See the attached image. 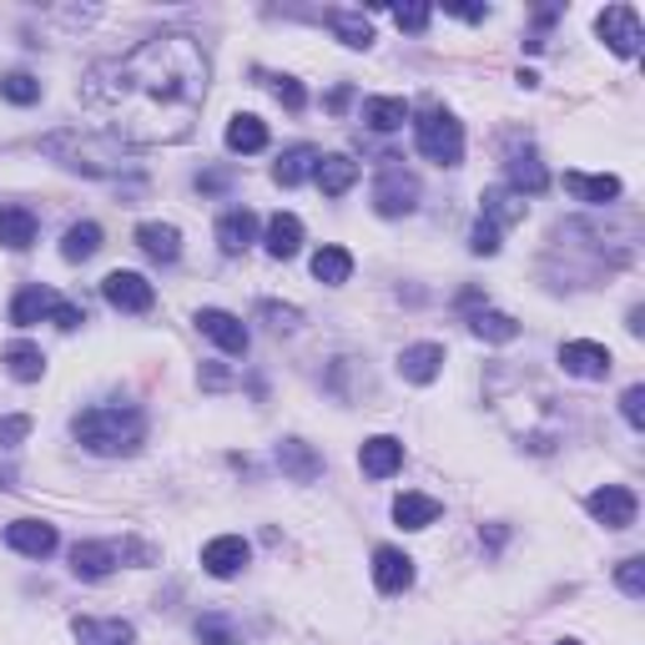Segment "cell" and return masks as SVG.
I'll list each match as a JSON object with an SVG mask.
<instances>
[{
  "mask_svg": "<svg viewBox=\"0 0 645 645\" xmlns=\"http://www.w3.org/2000/svg\"><path fill=\"white\" fill-rule=\"evenodd\" d=\"M565 192L580 202H591V208H605V202L621 198V177H585V172H565Z\"/></svg>",
  "mask_w": 645,
  "mask_h": 645,
  "instance_id": "cell-23",
  "label": "cell"
},
{
  "mask_svg": "<svg viewBox=\"0 0 645 645\" xmlns=\"http://www.w3.org/2000/svg\"><path fill=\"white\" fill-rule=\"evenodd\" d=\"M414 137H419V152L439 167H460L464 162V127L454 121V111L444 107H424L414 121Z\"/></svg>",
  "mask_w": 645,
  "mask_h": 645,
  "instance_id": "cell-4",
  "label": "cell"
},
{
  "mask_svg": "<svg viewBox=\"0 0 645 645\" xmlns=\"http://www.w3.org/2000/svg\"><path fill=\"white\" fill-rule=\"evenodd\" d=\"M615 585H621L631 601H641V595H645V560L641 555L621 560V570H615Z\"/></svg>",
  "mask_w": 645,
  "mask_h": 645,
  "instance_id": "cell-39",
  "label": "cell"
},
{
  "mask_svg": "<svg viewBox=\"0 0 645 645\" xmlns=\"http://www.w3.org/2000/svg\"><path fill=\"white\" fill-rule=\"evenodd\" d=\"M198 383H202V389H212V394H222V389H232V373H228V369H218V363H202Z\"/></svg>",
  "mask_w": 645,
  "mask_h": 645,
  "instance_id": "cell-47",
  "label": "cell"
},
{
  "mask_svg": "<svg viewBox=\"0 0 645 645\" xmlns=\"http://www.w3.org/2000/svg\"><path fill=\"white\" fill-rule=\"evenodd\" d=\"M545 187H550V172L535 162V157L530 152L510 157V192H520V198L530 192V198H535V192H545Z\"/></svg>",
  "mask_w": 645,
  "mask_h": 645,
  "instance_id": "cell-31",
  "label": "cell"
},
{
  "mask_svg": "<svg viewBox=\"0 0 645 645\" xmlns=\"http://www.w3.org/2000/svg\"><path fill=\"white\" fill-rule=\"evenodd\" d=\"M51 323H56V329H67V333H77L81 323H87V313H81L77 303H67V298H56V308H51Z\"/></svg>",
  "mask_w": 645,
  "mask_h": 645,
  "instance_id": "cell-43",
  "label": "cell"
},
{
  "mask_svg": "<svg viewBox=\"0 0 645 645\" xmlns=\"http://www.w3.org/2000/svg\"><path fill=\"white\" fill-rule=\"evenodd\" d=\"M278 464H283V474L293 484H313L323 474V454L313 444H303V439H283L278 444Z\"/></svg>",
  "mask_w": 645,
  "mask_h": 645,
  "instance_id": "cell-16",
  "label": "cell"
},
{
  "mask_svg": "<svg viewBox=\"0 0 645 645\" xmlns=\"http://www.w3.org/2000/svg\"><path fill=\"white\" fill-rule=\"evenodd\" d=\"M252 242H258V218H252L248 208H232L218 218V248L228 252V258H238V252H248Z\"/></svg>",
  "mask_w": 645,
  "mask_h": 645,
  "instance_id": "cell-17",
  "label": "cell"
},
{
  "mask_svg": "<svg viewBox=\"0 0 645 645\" xmlns=\"http://www.w3.org/2000/svg\"><path fill=\"white\" fill-rule=\"evenodd\" d=\"M137 248L152 258V263H177L182 258V232L172 222H142L137 228Z\"/></svg>",
  "mask_w": 645,
  "mask_h": 645,
  "instance_id": "cell-19",
  "label": "cell"
},
{
  "mask_svg": "<svg viewBox=\"0 0 645 645\" xmlns=\"http://www.w3.org/2000/svg\"><path fill=\"white\" fill-rule=\"evenodd\" d=\"M41 152L51 162L71 167V172L87 177H121L127 172V147L117 137H91V132H51L41 142Z\"/></svg>",
  "mask_w": 645,
  "mask_h": 645,
  "instance_id": "cell-3",
  "label": "cell"
},
{
  "mask_svg": "<svg viewBox=\"0 0 645 645\" xmlns=\"http://www.w3.org/2000/svg\"><path fill=\"white\" fill-rule=\"evenodd\" d=\"M419 208V177L404 167H383V177L373 182V212L379 218H409Z\"/></svg>",
  "mask_w": 645,
  "mask_h": 645,
  "instance_id": "cell-5",
  "label": "cell"
},
{
  "mask_svg": "<svg viewBox=\"0 0 645 645\" xmlns=\"http://www.w3.org/2000/svg\"><path fill=\"white\" fill-rule=\"evenodd\" d=\"M343 107H349V87H339V91L329 97V111H343Z\"/></svg>",
  "mask_w": 645,
  "mask_h": 645,
  "instance_id": "cell-50",
  "label": "cell"
},
{
  "mask_svg": "<svg viewBox=\"0 0 645 645\" xmlns=\"http://www.w3.org/2000/svg\"><path fill=\"white\" fill-rule=\"evenodd\" d=\"M470 329H474V339H484V343H514L520 339V323H514L510 313H500V308H480V313L470 318Z\"/></svg>",
  "mask_w": 645,
  "mask_h": 645,
  "instance_id": "cell-29",
  "label": "cell"
},
{
  "mask_svg": "<svg viewBox=\"0 0 645 645\" xmlns=\"http://www.w3.org/2000/svg\"><path fill=\"white\" fill-rule=\"evenodd\" d=\"M329 26H333V36H339L343 46H353V51H369V46H373V26L363 21L359 11H329Z\"/></svg>",
  "mask_w": 645,
  "mask_h": 645,
  "instance_id": "cell-35",
  "label": "cell"
},
{
  "mask_svg": "<svg viewBox=\"0 0 645 645\" xmlns=\"http://www.w3.org/2000/svg\"><path fill=\"white\" fill-rule=\"evenodd\" d=\"M470 252H480V258H494L500 252V228H490V222H474V232H470Z\"/></svg>",
  "mask_w": 645,
  "mask_h": 645,
  "instance_id": "cell-42",
  "label": "cell"
},
{
  "mask_svg": "<svg viewBox=\"0 0 645 645\" xmlns=\"http://www.w3.org/2000/svg\"><path fill=\"white\" fill-rule=\"evenodd\" d=\"M313 182L323 187V198H343V192H349V187L359 182V162H353V157H343V152L318 157Z\"/></svg>",
  "mask_w": 645,
  "mask_h": 645,
  "instance_id": "cell-20",
  "label": "cell"
},
{
  "mask_svg": "<svg viewBox=\"0 0 645 645\" xmlns=\"http://www.w3.org/2000/svg\"><path fill=\"white\" fill-rule=\"evenodd\" d=\"M585 510H591L605 530H631L641 504H635V494L625 490V484H605V490H595L591 500H585Z\"/></svg>",
  "mask_w": 645,
  "mask_h": 645,
  "instance_id": "cell-8",
  "label": "cell"
},
{
  "mask_svg": "<svg viewBox=\"0 0 645 645\" xmlns=\"http://www.w3.org/2000/svg\"><path fill=\"white\" fill-rule=\"evenodd\" d=\"M313 278L329 288H343L353 278V258L343 248H318L313 252Z\"/></svg>",
  "mask_w": 645,
  "mask_h": 645,
  "instance_id": "cell-33",
  "label": "cell"
},
{
  "mask_svg": "<svg viewBox=\"0 0 645 645\" xmlns=\"http://www.w3.org/2000/svg\"><path fill=\"white\" fill-rule=\"evenodd\" d=\"M394 520L404 530H429L439 520V500H429V494H399V500H394Z\"/></svg>",
  "mask_w": 645,
  "mask_h": 645,
  "instance_id": "cell-30",
  "label": "cell"
},
{
  "mask_svg": "<svg viewBox=\"0 0 645 645\" xmlns=\"http://www.w3.org/2000/svg\"><path fill=\"white\" fill-rule=\"evenodd\" d=\"M6 545L26 560H46L56 555V525H46V520H16V525H6Z\"/></svg>",
  "mask_w": 645,
  "mask_h": 645,
  "instance_id": "cell-14",
  "label": "cell"
},
{
  "mask_svg": "<svg viewBox=\"0 0 645 645\" xmlns=\"http://www.w3.org/2000/svg\"><path fill=\"white\" fill-rule=\"evenodd\" d=\"M273 91H278V101H283V107H288V111H303V107H308L303 87H298V81H293V77H278V81H273Z\"/></svg>",
  "mask_w": 645,
  "mask_h": 645,
  "instance_id": "cell-46",
  "label": "cell"
},
{
  "mask_svg": "<svg viewBox=\"0 0 645 645\" xmlns=\"http://www.w3.org/2000/svg\"><path fill=\"white\" fill-rule=\"evenodd\" d=\"M198 187H202V192H222V187H228V177H222V172H208V177H198Z\"/></svg>",
  "mask_w": 645,
  "mask_h": 645,
  "instance_id": "cell-49",
  "label": "cell"
},
{
  "mask_svg": "<svg viewBox=\"0 0 645 645\" xmlns=\"http://www.w3.org/2000/svg\"><path fill=\"white\" fill-rule=\"evenodd\" d=\"M77 645H137V631L127 621H91V615H77Z\"/></svg>",
  "mask_w": 645,
  "mask_h": 645,
  "instance_id": "cell-22",
  "label": "cell"
},
{
  "mask_svg": "<svg viewBox=\"0 0 645 645\" xmlns=\"http://www.w3.org/2000/svg\"><path fill=\"white\" fill-rule=\"evenodd\" d=\"M560 645H580V641H560Z\"/></svg>",
  "mask_w": 645,
  "mask_h": 645,
  "instance_id": "cell-51",
  "label": "cell"
},
{
  "mask_svg": "<svg viewBox=\"0 0 645 645\" xmlns=\"http://www.w3.org/2000/svg\"><path fill=\"white\" fill-rule=\"evenodd\" d=\"M525 198L520 192H510V187H490L484 192V212L480 218L490 222V228H514V222H525Z\"/></svg>",
  "mask_w": 645,
  "mask_h": 645,
  "instance_id": "cell-24",
  "label": "cell"
},
{
  "mask_svg": "<svg viewBox=\"0 0 645 645\" xmlns=\"http://www.w3.org/2000/svg\"><path fill=\"white\" fill-rule=\"evenodd\" d=\"M198 329L208 333L212 343H218L222 353H232V359H242L248 353V329H242V318H232V313H222V308H202L198 313Z\"/></svg>",
  "mask_w": 645,
  "mask_h": 645,
  "instance_id": "cell-9",
  "label": "cell"
},
{
  "mask_svg": "<svg viewBox=\"0 0 645 645\" xmlns=\"http://www.w3.org/2000/svg\"><path fill=\"white\" fill-rule=\"evenodd\" d=\"M373 585H379L383 595H404L409 585H414V560L394 545L373 550Z\"/></svg>",
  "mask_w": 645,
  "mask_h": 645,
  "instance_id": "cell-12",
  "label": "cell"
},
{
  "mask_svg": "<svg viewBox=\"0 0 645 645\" xmlns=\"http://www.w3.org/2000/svg\"><path fill=\"white\" fill-rule=\"evenodd\" d=\"M198 641L202 645H238V635H232V625L222 621V615H202V621H198Z\"/></svg>",
  "mask_w": 645,
  "mask_h": 645,
  "instance_id": "cell-40",
  "label": "cell"
},
{
  "mask_svg": "<svg viewBox=\"0 0 645 645\" xmlns=\"http://www.w3.org/2000/svg\"><path fill=\"white\" fill-rule=\"evenodd\" d=\"M263 248L273 252V258H293V252L303 248V222H298L293 212H273L263 228Z\"/></svg>",
  "mask_w": 645,
  "mask_h": 645,
  "instance_id": "cell-25",
  "label": "cell"
},
{
  "mask_svg": "<svg viewBox=\"0 0 645 645\" xmlns=\"http://www.w3.org/2000/svg\"><path fill=\"white\" fill-rule=\"evenodd\" d=\"M263 147H268V127L258 117H232L228 121V152L252 157V152H263Z\"/></svg>",
  "mask_w": 645,
  "mask_h": 645,
  "instance_id": "cell-32",
  "label": "cell"
},
{
  "mask_svg": "<svg viewBox=\"0 0 645 645\" xmlns=\"http://www.w3.org/2000/svg\"><path fill=\"white\" fill-rule=\"evenodd\" d=\"M26 434H31V419H26V414L0 419V449H16V444H21Z\"/></svg>",
  "mask_w": 645,
  "mask_h": 645,
  "instance_id": "cell-45",
  "label": "cell"
},
{
  "mask_svg": "<svg viewBox=\"0 0 645 645\" xmlns=\"http://www.w3.org/2000/svg\"><path fill=\"white\" fill-rule=\"evenodd\" d=\"M248 560H252V550H248V540H242V535H218V540L202 545V570L218 575V580H232Z\"/></svg>",
  "mask_w": 645,
  "mask_h": 645,
  "instance_id": "cell-11",
  "label": "cell"
},
{
  "mask_svg": "<svg viewBox=\"0 0 645 645\" xmlns=\"http://www.w3.org/2000/svg\"><path fill=\"white\" fill-rule=\"evenodd\" d=\"M439 369H444V343H409V349L399 353V373H404L409 383H434Z\"/></svg>",
  "mask_w": 645,
  "mask_h": 645,
  "instance_id": "cell-18",
  "label": "cell"
},
{
  "mask_svg": "<svg viewBox=\"0 0 645 645\" xmlns=\"http://www.w3.org/2000/svg\"><path fill=\"white\" fill-rule=\"evenodd\" d=\"M409 117H414V111H409L404 97H369L363 101V121H369L373 132H399Z\"/></svg>",
  "mask_w": 645,
  "mask_h": 645,
  "instance_id": "cell-28",
  "label": "cell"
},
{
  "mask_svg": "<svg viewBox=\"0 0 645 645\" xmlns=\"http://www.w3.org/2000/svg\"><path fill=\"white\" fill-rule=\"evenodd\" d=\"M36 242V212L31 208H0V248L26 252Z\"/></svg>",
  "mask_w": 645,
  "mask_h": 645,
  "instance_id": "cell-27",
  "label": "cell"
},
{
  "mask_svg": "<svg viewBox=\"0 0 645 645\" xmlns=\"http://www.w3.org/2000/svg\"><path fill=\"white\" fill-rule=\"evenodd\" d=\"M560 363H565V373H575V379H605V373L615 369L611 349L605 343H591V339H575L560 349Z\"/></svg>",
  "mask_w": 645,
  "mask_h": 645,
  "instance_id": "cell-10",
  "label": "cell"
},
{
  "mask_svg": "<svg viewBox=\"0 0 645 645\" xmlns=\"http://www.w3.org/2000/svg\"><path fill=\"white\" fill-rule=\"evenodd\" d=\"M595 31H601V41L611 46L615 56H635L641 51V16L631 11V6H605L601 16H595Z\"/></svg>",
  "mask_w": 645,
  "mask_h": 645,
  "instance_id": "cell-7",
  "label": "cell"
},
{
  "mask_svg": "<svg viewBox=\"0 0 645 645\" xmlns=\"http://www.w3.org/2000/svg\"><path fill=\"white\" fill-rule=\"evenodd\" d=\"M0 97L16 101V107H31V101H41V81L26 77V71H11V77H0Z\"/></svg>",
  "mask_w": 645,
  "mask_h": 645,
  "instance_id": "cell-37",
  "label": "cell"
},
{
  "mask_svg": "<svg viewBox=\"0 0 645 645\" xmlns=\"http://www.w3.org/2000/svg\"><path fill=\"white\" fill-rule=\"evenodd\" d=\"M97 252H101L97 222H77V228H67V238H61V258H67V263H87V258H97Z\"/></svg>",
  "mask_w": 645,
  "mask_h": 645,
  "instance_id": "cell-34",
  "label": "cell"
},
{
  "mask_svg": "<svg viewBox=\"0 0 645 645\" xmlns=\"http://www.w3.org/2000/svg\"><path fill=\"white\" fill-rule=\"evenodd\" d=\"M621 414H625L631 429H645V389L641 383H631V389L621 394Z\"/></svg>",
  "mask_w": 645,
  "mask_h": 645,
  "instance_id": "cell-41",
  "label": "cell"
},
{
  "mask_svg": "<svg viewBox=\"0 0 645 645\" xmlns=\"http://www.w3.org/2000/svg\"><path fill=\"white\" fill-rule=\"evenodd\" d=\"M394 21H399V31H414L419 36L429 21H434V11H429V6H399Z\"/></svg>",
  "mask_w": 645,
  "mask_h": 645,
  "instance_id": "cell-44",
  "label": "cell"
},
{
  "mask_svg": "<svg viewBox=\"0 0 645 645\" xmlns=\"http://www.w3.org/2000/svg\"><path fill=\"white\" fill-rule=\"evenodd\" d=\"M6 369H11V379L36 383L46 373V359H41V349H36V343H11V349H6Z\"/></svg>",
  "mask_w": 645,
  "mask_h": 645,
  "instance_id": "cell-36",
  "label": "cell"
},
{
  "mask_svg": "<svg viewBox=\"0 0 645 645\" xmlns=\"http://www.w3.org/2000/svg\"><path fill=\"white\" fill-rule=\"evenodd\" d=\"M318 147H308V142H298V147H288L283 157H278V167H273V182L278 187H298V182H308L313 177V167H318Z\"/></svg>",
  "mask_w": 645,
  "mask_h": 645,
  "instance_id": "cell-26",
  "label": "cell"
},
{
  "mask_svg": "<svg viewBox=\"0 0 645 645\" xmlns=\"http://www.w3.org/2000/svg\"><path fill=\"white\" fill-rule=\"evenodd\" d=\"M449 16H460V21H484V6H449Z\"/></svg>",
  "mask_w": 645,
  "mask_h": 645,
  "instance_id": "cell-48",
  "label": "cell"
},
{
  "mask_svg": "<svg viewBox=\"0 0 645 645\" xmlns=\"http://www.w3.org/2000/svg\"><path fill=\"white\" fill-rule=\"evenodd\" d=\"M258 318H263L273 333H293L298 323H303V313H298L293 303H273V298H268V303H258Z\"/></svg>",
  "mask_w": 645,
  "mask_h": 645,
  "instance_id": "cell-38",
  "label": "cell"
},
{
  "mask_svg": "<svg viewBox=\"0 0 645 645\" xmlns=\"http://www.w3.org/2000/svg\"><path fill=\"white\" fill-rule=\"evenodd\" d=\"M117 565H121V550L107 545V540H81V545H71V575L77 580H107Z\"/></svg>",
  "mask_w": 645,
  "mask_h": 645,
  "instance_id": "cell-13",
  "label": "cell"
},
{
  "mask_svg": "<svg viewBox=\"0 0 645 645\" xmlns=\"http://www.w3.org/2000/svg\"><path fill=\"white\" fill-rule=\"evenodd\" d=\"M208 51L187 31H157L127 51L91 97L111 111L117 142L127 147H177L198 132L208 101Z\"/></svg>",
  "mask_w": 645,
  "mask_h": 645,
  "instance_id": "cell-1",
  "label": "cell"
},
{
  "mask_svg": "<svg viewBox=\"0 0 645 645\" xmlns=\"http://www.w3.org/2000/svg\"><path fill=\"white\" fill-rule=\"evenodd\" d=\"M51 308H56L51 288L31 283V288H21V293L11 298V323H16V329H36L41 318H51Z\"/></svg>",
  "mask_w": 645,
  "mask_h": 645,
  "instance_id": "cell-21",
  "label": "cell"
},
{
  "mask_svg": "<svg viewBox=\"0 0 645 645\" xmlns=\"http://www.w3.org/2000/svg\"><path fill=\"white\" fill-rule=\"evenodd\" d=\"M101 298H107L117 313H147V308L157 303L152 283H147L142 273H127V268H117V273L101 278Z\"/></svg>",
  "mask_w": 645,
  "mask_h": 645,
  "instance_id": "cell-6",
  "label": "cell"
},
{
  "mask_svg": "<svg viewBox=\"0 0 645 645\" xmlns=\"http://www.w3.org/2000/svg\"><path fill=\"white\" fill-rule=\"evenodd\" d=\"M359 464H363V474H369V480H389V474L404 470V444H399V439H389V434H373L369 444L359 449Z\"/></svg>",
  "mask_w": 645,
  "mask_h": 645,
  "instance_id": "cell-15",
  "label": "cell"
},
{
  "mask_svg": "<svg viewBox=\"0 0 645 645\" xmlns=\"http://www.w3.org/2000/svg\"><path fill=\"white\" fill-rule=\"evenodd\" d=\"M71 434H77L91 454H101V460H121V454H137V449H142L147 419H142V409H132V404H97V409H81V414L71 419Z\"/></svg>",
  "mask_w": 645,
  "mask_h": 645,
  "instance_id": "cell-2",
  "label": "cell"
}]
</instances>
